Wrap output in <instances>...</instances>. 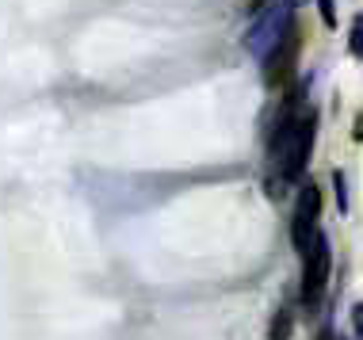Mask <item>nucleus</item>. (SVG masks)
<instances>
[{
	"instance_id": "20e7f679",
	"label": "nucleus",
	"mask_w": 363,
	"mask_h": 340,
	"mask_svg": "<svg viewBox=\"0 0 363 340\" xmlns=\"http://www.w3.org/2000/svg\"><path fill=\"white\" fill-rule=\"evenodd\" d=\"M294 57H298V19H294L287 31H283V38L272 46V54L260 57V62H264V81H268L272 89H279L283 81H291Z\"/></svg>"
},
{
	"instance_id": "f03ea898",
	"label": "nucleus",
	"mask_w": 363,
	"mask_h": 340,
	"mask_svg": "<svg viewBox=\"0 0 363 340\" xmlns=\"http://www.w3.org/2000/svg\"><path fill=\"white\" fill-rule=\"evenodd\" d=\"M329 271H333V252H329V237L325 233H313V241L302 252V302L313 306L329 287Z\"/></svg>"
},
{
	"instance_id": "9d476101",
	"label": "nucleus",
	"mask_w": 363,
	"mask_h": 340,
	"mask_svg": "<svg viewBox=\"0 0 363 340\" xmlns=\"http://www.w3.org/2000/svg\"><path fill=\"white\" fill-rule=\"evenodd\" d=\"M313 340H337V336H333V325L325 322V325H321V329H318V336H313Z\"/></svg>"
},
{
	"instance_id": "0eeeda50",
	"label": "nucleus",
	"mask_w": 363,
	"mask_h": 340,
	"mask_svg": "<svg viewBox=\"0 0 363 340\" xmlns=\"http://www.w3.org/2000/svg\"><path fill=\"white\" fill-rule=\"evenodd\" d=\"M333 183H337V207H340V215H348V188H345V172H333Z\"/></svg>"
},
{
	"instance_id": "1a4fd4ad",
	"label": "nucleus",
	"mask_w": 363,
	"mask_h": 340,
	"mask_svg": "<svg viewBox=\"0 0 363 340\" xmlns=\"http://www.w3.org/2000/svg\"><path fill=\"white\" fill-rule=\"evenodd\" d=\"M352 138H356V142H363V111L356 115V126H352Z\"/></svg>"
},
{
	"instance_id": "39448f33",
	"label": "nucleus",
	"mask_w": 363,
	"mask_h": 340,
	"mask_svg": "<svg viewBox=\"0 0 363 340\" xmlns=\"http://www.w3.org/2000/svg\"><path fill=\"white\" fill-rule=\"evenodd\" d=\"M294 336V314L291 306H279L272 314V325H268V340H291Z\"/></svg>"
},
{
	"instance_id": "7ed1b4c3",
	"label": "nucleus",
	"mask_w": 363,
	"mask_h": 340,
	"mask_svg": "<svg viewBox=\"0 0 363 340\" xmlns=\"http://www.w3.org/2000/svg\"><path fill=\"white\" fill-rule=\"evenodd\" d=\"M321 188L313 180H306L298 188V199H294V215H291V245L294 252H306V245L313 241V233H318L321 226Z\"/></svg>"
},
{
	"instance_id": "9b49d317",
	"label": "nucleus",
	"mask_w": 363,
	"mask_h": 340,
	"mask_svg": "<svg viewBox=\"0 0 363 340\" xmlns=\"http://www.w3.org/2000/svg\"><path fill=\"white\" fill-rule=\"evenodd\" d=\"M264 4H272V0H252V4H249V12H252V16H257V12H260V8H264Z\"/></svg>"
},
{
	"instance_id": "6e6552de",
	"label": "nucleus",
	"mask_w": 363,
	"mask_h": 340,
	"mask_svg": "<svg viewBox=\"0 0 363 340\" xmlns=\"http://www.w3.org/2000/svg\"><path fill=\"white\" fill-rule=\"evenodd\" d=\"M352 333H356V340H363V302L352 306Z\"/></svg>"
},
{
	"instance_id": "423d86ee",
	"label": "nucleus",
	"mask_w": 363,
	"mask_h": 340,
	"mask_svg": "<svg viewBox=\"0 0 363 340\" xmlns=\"http://www.w3.org/2000/svg\"><path fill=\"white\" fill-rule=\"evenodd\" d=\"M348 50H352V57H359V62H363V12H359V16H352V31H348Z\"/></svg>"
},
{
	"instance_id": "f257e3e1",
	"label": "nucleus",
	"mask_w": 363,
	"mask_h": 340,
	"mask_svg": "<svg viewBox=\"0 0 363 340\" xmlns=\"http://www.w3.org/2000/svg\"><path fill=\"white\" fill-rule=\"evenodd\" d=\"M294 23V0H272V4H264L257 19H252V27L245 31V46H249V54L257 57H268L272 46L283 38V31Z\"/></svg>"
}]
</instances>
